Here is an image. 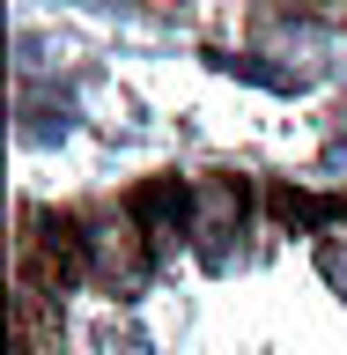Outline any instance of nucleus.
Wrapping results in <instances>:
<instances>
[{
    "instance_id": "nucleus-1",
    "label": "nucleus",
    "mask_w": 347,
    "mask_h": 355,
    "mask_svg": "<svg viewBox=\"0 0 347 355\" xmlns=\"http://www.w3.org/2000/svg\"><path fill=\"white\" fill-rule=\"evenodd\" d=\"M89 259H96V274L118 288H133L141 274H148V259H141V244H133V230H96L89 237Z\"/></svg>"
}]
</instances>
